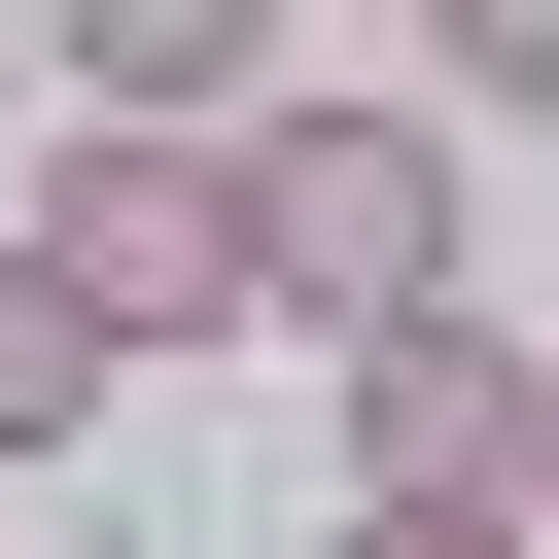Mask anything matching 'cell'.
Returning a JSON list of instances; mask_svg holds the SVG:
<instances>
[{
    "instance_id": "6da1fadb",
    "label": "cell",
    "mask_w": 559,
    "mask_h": 559,
    "mask_svg": "<svg viewBox=\"0 0 559 559\" xmlns=\"http://www.w3.org/2000/svg\"><path fill=\"white\" fill-rule=\"evenodd\" d=\"M245 314H314V349H384V314H454V105H280L245 140Z\"/></svg>"
},
{
    "instance_id": "7a4b0ae2",
    "label": "cell",
    "mask_w": 559,
    "mask_h": 559,
    "mask_svg": "<svg viewBox=\"0 0 559 559\" xmlns=\"http://www.w3.org/2000/svg\"><path fill=\"white\" fill-rule=\"evenodd\" d=\"M349 384V524H559L524 454H559V349L524 314H384V349H314Z\"/></svg>"
},
{
    "instance_id": "3957f363",
    "label": "cell",
    "mask_w": 559,
    "mask_h": 559,
    "mask_svg": "<svg viewBox=\"0 0 559 559\" xmlns=\"http://www.w3.org/2000/svg\"><path fill=\"white\" fill-rule=\"evenodd\" d=\"M0 245H35V280L105 314V349H210V314H245V140H70V175L0 210Z\"/></svg>"
},
{
    "instance_id": "277c9868",
    "label": "cell",
    "mask_w": 559,
    "mask_h": 559,
    "mask_svg": "<svg viewBox=\"0 0 559 559\" xmlns=\"http://www.w3.org/2000/svg\"><path fill=\"white\" fill-rule=\"evenodd\" d=\"M70 419H105V314H70L35 245H0V454H70Z\"/></svg>"
},
{
    "instance_id": "5b68a950",
    "label": "cell",
    "mask_w": 559,
    "mask_h": 559,
    "mask_svg": "<svg viewBox=\"0 0 559 559\" xmlns=\"http://www.w3.org/2000/svg\"><path fill=\"white\" fill-rule=\"evenodd\" d=\"M314 559H559V524H314Z\"/></svg>"
},
{
    "instance_id": "8992f818",
    "label": "cell",
    "mask_w": 559,
    "mask_h": 559,
    "mask_svg": "<svg viewBox=\"0 0 559 559\" xmlns=\"http://www.w3.org/2000/svg\"><path fill=\"white\" fill-rule=\"evenodd\" d=\"M70 559H140V524H70Z\"/></svg>"
},
{
    "instance_id": "52a82bcc",
    "label": "cell",
    "mask_w": 559,
    "mask_h": 559,
    "mask_svg": "<svg viewBox=\"0 0 559 559\" xmlns=\"http://www.w3.org/2000/svg\"><path fill=\"white\" fill-rule=\"evenodd\" d=\"M524 489H559V454H524Z\"/></svg>"
}]
</instances>
